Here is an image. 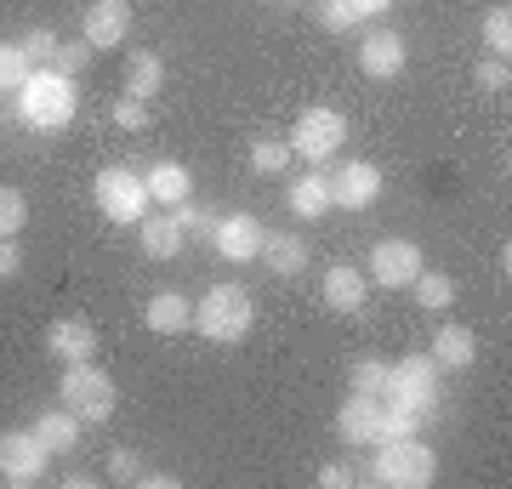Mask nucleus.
<instances>
[{
  "label": "nucleus",
  "mask_w": 512,
  "mask_h": 489,
  "mask_svg": "<svg viewBox=\"0 0 512 489\" xmlns=\"http://www.w3.org/2000/svg\"><path fill=\"white\" fill-rule=\"evenodd\" d=\"M256 325V302H251V290L245 285H211L194 302V330H200L205 342H245Z\"/></svg>",
  "instance_id": "obj_1"
},
{
  "label": "nucleus",
  "mask_w": 512,
  "mask_h": 489,
  "mask_svg": "<svg viewBox=\"0 0 512 489\" xmlns=\"http://www.w3.org/2000/svg\"><path fill=\"white\" fill-rule=\"evenodd\" d=\"M74 109H80V91H74L69 74H57V69H35L18 91L23 126H35V131H63L74 120Z\"/></svg>",
  "instance_id": "obj_2"
},
{
  "label": "nucleus",
  "mask_w": 512,
  "mask_h": 489,
  "mask_svg": "<svg viewBox=\"0 0 512 489\" xmlns=\"http://www.w3.org/2000/svg\"><path fill=\"white\" fill-rule=\"evenodd\" d=\"M370 478L387 489H427L439 478V455L433 444H421L416 438H393V444H376V461H370Z\"/></svg>",
  "instance_id": "obj_3"
},
{
  "label": "nucleus",
  "mask_w": 512,
  "mask_h": 489,
  "mask_svg": "<svg viewBox=\"0 0 512 489\" xmlns=\"http://www.w3.org/2000/svg\"><path fill=\"white\" fill-rule=\"evenodd\" d=\"M439 364L427 359V353H410V359L387 364V381H382V404H399V410H421V416H433L439 410Z\"/></svg>",
  "instance_id": "obj_4"
},
{
  "label": "nucleus",
  "mask_w": 512,
  "mask_h": 489,
  "mask_svg": "<svg viewBox=\"0 0 512 489\" xmlns=\"http://www.w3.org/2000/svg\"><path fill=\"white\" fill-rule=\"evenodd\" d=\"M92 200H97V211L109 222H120V228H137V222L148 217V188H143V177L131 171V165H103L92 177Z\"/></svg>",
  "instance_id": "obj_5"
},
{
  "label": "nucleus",
  "mask_w": 512,
  "mask_h": 489,
  "mask_svg": "<svg viewBox=\"0 0 512 489\" xmlns=\"http://www.w3.org/2000/svg\"><path fill=\"white\" fill-rule=\"evenodd\" d=\"M57 404H63V410H74L80 421H92V427H103V421L114 416V381L103 376L92 359L69 364V370H63V381H57Z\"/></svg>",
  "instance_id": "obj_6"
},
{
  "label": "nucleus",
  "mask_w": 512,
  "mask_h": 489,
  "mask_svg": "<svg viewBox=\"0 0 512 489\" xmlns=\"http://www.w3.org/2000/svg\"><path fill=\"white\" fill-rule=\"evenodd\" d=\"M46 461H52V450L35 438V427H6L0 433V484L35 489L46 478Z\"/></svg>",
  "instance_id": "obj_7"
},
{
  "label": "nucleus",
  "mask_w": 512,
  "mask_h": 489,
  "mask_svg": "<svg viewBox=\"0 0 512 489\" xmlns=\"http://www.w3.org/2000/svg\"><path fill=\"white\" fill-rule=\"evenodd\" d=\"M342 143H348V114L342 109H308L291 131V154H302V160H313V165L330 160Z\"/></svg>",
  "instance_id": "obj_8"
},
{
  "label": "nucleus",
  "mask_w": 512,
  "mask_h": 489,
  "mask_svg": "<svg viewBox=\"0 0 512 489\" xmlns=\"http://www.w3.org/2000/svg\"><path fill=\"white\" fill-rule=\"evenodd\" d=\"M376 200H382V171L370 160H348L330 177V205H342V211H370Z\"/></svg>",
  "instance_id": "obj_9"
},
{
  "label": "nucleus",
  "mask_w": 512,
  "mask_h": 489,
  "mask_svg": "<svg viewBox=\"0 0 512 489\" xmlns=\"http://www.w3.org/2000/svg\"><path fill=\"white\" fill-rule=\"evenodd\" d=\"M262 239H268V228H262L251 211H228V217H217V228H211V245H217L228 262H256V256H262Z\"/></svg>",
  "instance_id": "obj_10"
},
{
  "label": "nucleus",
  "mask_w": 512,
  "mask_h": 489,
  "mask_svg": "<svg viewBox=\"0 0 512 489\" xmlns=\"http://www.w3.org/2000/svg\"><path fill=\"white\" fill-rule=\"evenodd\" d=\"M416 273H421V251L410 239H382V245L370 251V279L382 290H404Z\"/></svg>",
  "instance_id": "obj_11"
},
{
  "label": "nucleus",
  "mask_w": 512,
  "mask_h": 489,
  "mask_svg": "<svg viewBox=\"0 0 512 489\" xmlns=\"http://www.w3.org/2000/svg\"><path fill=\"white\" fill-rule=\"evenodd\" d=\"M131 35V0H92L86 6V46L92 52H114Z\"/></svg>",
  "instance_id": "obj_12"
},
{
  "label": "nucleus",
  "mask_w": 512,
  "mask_h": 489,
  "mask_svg": "<svg viewBox=\"0 0 512 489\" xmlns=\"http://www.w3.org/2000/svg\"><path fill=\"white\" fill-rule=\"evenodd\" d=\"M404 57H410V46H404L399 29H376V35H365V46H359V69H365L370 80H399Z\"/></svg>",
  "instance_id": "obj_13"
},
{
  "label": "nucleus",
  "mask_w": 512,
  "mask_h": 489,
  "mask_svg": "<svg viewBox=\"0 0 512 489\" xmlns=\"http://www.w3.org/2000/svg\"><path fill=\"white\" fill-rule=\"evenodd\" d=\"M143 325L154 336H183V330H194V302H188L183 290H154L143 308Z\"/></svg>",
  "instance_id": "obj_14"
},
{
  "label": "nucleus",
  "mask_w": 512,
  "mask_h": 489,
  "mask_svg": "<svg viewBox=\"0 0 512 489\" xmlns=\"http://www.w3.org/2000/svg\"><path fill=\"white\" fill-rule=\"evenodd\" d=\"M319 296H325L330 313H365V273L353 268V262H336L319 279Z\"/></svg>",
  "instance_id": "obj_15"
},
{
  "label": "nucleus",
  "mask_w": 512,
  "mask_h": 489,
  "mask_svg": "<svg viewBox=\"0 0 512 489\" xmlns=\"http://www.w3.org/2000/svg\"><path fill=\"white\" fill-rule=\"evenodd\" d=\"M46 347H52L57 364H86V359H97V330L86 319H57L46 330Z\"/></svg>",
  "instance_id": "obj_16"
},
{
  "label": "nucleus",
  "mask_w": 512,
  "mask_h": 489,
  "mask_svg": "<svg viewBox=\"0 0 512 489\" xmlns=\"http://www.w3.org/2000/svg\"><path fill=\"white\" fill-rule=\"evenodd\" d=\"M285 205H291L296 222H319L330 211V177L325 171H302V177L285 188Z\"/></svg>",
  "instance_id": "obj_17"
},
{
  "label": "nucleus",
  "mask_w": 512,
  "mask_h": 489,
  "mask_svg": "<svg viewBox=\"0 0 512 489\" xmlns=\"http://www.w3.org/2000/svg\"><path fill=\"white\" fill-rule=\"evenodd\" d=\"M427 359L439 364V370H467V364H478V336L467 325H439V336H433V347H427Z\"/></svg>",
  "instance_id": "obj_18"
},
{
  "label": "nucleus",
  "mask_w": 512,
  "mask_h": 489,
  "mask_svg": "<svg viewBox=\"0 0 512 489\" xmlns=\"http://www.w3.org/2000/svg\"><path fill=\"white\" fill-rule=\"evenodd\" d=\"M262 262H268V273H279V279H302V273H308V239L302 234H268L262 239Z\"/></svg>",
  "instance_id": "obj_19"
},
{
  "label": "nucleus",
  "mask_w": 512,
  "mask_h": 489,
  "mask_svg": "<svg viewBox=\"0 0 512 489\" xmlns=\"http://www.w3.org/2000/svg\"><path fill=\"white\" fill-rule=\"evenodd\" d=\"M376 393H348V404L336 410V438L342 444H353V450H365L370 444V421H376Z\"/></svg>",
  "instance_id": "obj_20"
},
{
  "label": "nucleus",
  "mask_w": 512,
  "mask_h": 489,
  "mask_svg": "<svg viewBox=\"0 0 512 489\" xmlns=\"http://www.w3.org/2000/svg\"><path fill=\"white\" fill-rule=\"evenodd\" d=\"M143 188H148V200L183 205V200H188V188H194V177H188V165L160 160V165H148V171H143Z\"/></svg>",
  "instance_id": "obj_21"
},
{
  "label": "nucleus",
  "mask_w": 512,
  "mask_h": 489,
  "mask_svg": "<svg viewBox=\"0 0 512 489\" xmlns=\"http://www.w3.org/2000/svg\"><path fill=\"white\" fill-rule=\"evenodd\" d=\"M183 239L188 234L171 217H143V222H137V245H143L148 262H171V256L183 251Z\"/></svg>",
  "instance_id": "obj_22"
},
{
  "label": "nucleus",
  "mask_w": 512,
  "mask_h": 489,
  "mask_svg": "<svg viewBox=\"0 0 512 489\" xmlns=\"http://www.w3.org/2000/svg\"><path fill=\"white\" fill-rule=\"evenodd\" d=\"M35 438L52 455H69L74 444H80V416L63 410V404H57V410H40V416H35Z\"/></svg>",
  "instance_id": "obj_23"
},
{
  "label": "nucleus",
  "mask_w": 512,
  "mask_h": 489,
  "mask_svg": "<svg viewBox=\"0 0 512 489\" xmlns=\"http://www.w3.org/2000/svg\"><path fill=\"white\" fill-rule=\"evenodd\" d=\"M165 86V57L160 52H131L126 57V97H154Z\"/></svg>",
  "instance_id": "obj_24"
},
{
  "label": "nucleus",
  "mask_w": 512,
  "mask_h": 489,
  "mask_svg": "<svg viewBox=\"0 0 512 489\" xmlns=\"http://www.w3.org/2000/svg\"><path fill=\"white\" fill-rule=\"evenodd\" d=\"M421 410H399V404H376V421H370V444H393V438H416L421 433Z\"/></svg>",
  "instance_id": "obj_25"
},
{
  "label": "nucleus",
  "mask_w": 512,
  "mask_h": 489,
  "mask_svg": "<svg viewBox=\"0 0 512 489\" xmlns=\"http://www.w3.org/2000/svg\"><path fill=\"white\" fill-rule=\"evenodd\" d=\"M410 290H416V302H421L427 313H444L450 302H456V285H450L444 273H427V268H421L416 279H410Z\"/></svg>",
  "instance_id": "obj_26"
},
{
  "label": "nucleus",
  "mask_w": 512,
  "mask_h": 489,
  "mask_svg": "<svg viewBox=\"0 0 512 489\" xmlns=\"http://www.w3.org/2000/svg\"><path fill=\"white\" fill-rule=\"evenodd\" d=\"M29 74H35V63L23 57V46H18V40H0V91H12V97H18Z\"/></svg>",
  "instance_id": "obj_27"
},
{
  "label": "nucleus",
  "mask_w": 512,
  "mask_h": 489,
  "mask_svg": "<svg viewBox=\"0 0 512 489\" xmlns=\"http://www.w3.org/2000/svg\"><path fill=\"white\" fill-rule=\"evenodd\" d=\"M291 165V143H274V137H256L251 143V171L256 177H279Z\"/></svg>",
  "instance_id": "obj_28"
},
{
  "label": "nucleus",
  "mask_w": 512,
  "mask_h": 489,
  "mask_svg": "<svg viewBox=\"0 0 512 489\" xmlns=\"http://www.w3.org/2000/svg\"><path fill=\"white\" fill-rule=\"evenodd\" d=\"M382 381H387V359H376V353H365V359L348 364V387L353 393H376V399H382Z\"/></svg>",
  "instance_id": "obj_29"
},
{
  "label": "nucleus",
  "mask_w": 512,
  "mask_h": 489,
  "mask_svg": "<svg viewBox=\"0 0 512 489\" xmlns=\"http://www.w3.org/2000/svg\"><path fill=\"white\" fill-rule=\"evenodd\" d=\"M484 46H490V57L512 52V12L507 6H490V12H484Z\"/></svg>",
  "instance_id": "obj_30"
},
{
  "label": "nucleus",
  "mask_w": 512,
  "mask_h": 489,
  "mask_svg": "<svg viewBox=\"0 0 512 489\" xmlns=\"http://www.w3.org/2000/svg\"><path fill=\"white\" fill-rule=\"evenodd\" d=\"M23 222H29V200H23L18 188L0 182V239H18Z\"/></svg>",
  "instance_id": "obj_31"
},
{
  "label": "nucleus",
  "mask_w": 512,
  "mask_h": 489,
  "mask_svg": "<svg viewBox=\"0 0 512 489\" xmlns=\"http://www.w3.org/2000/svg\"><path fill=\"white\" fill-rule=\"evenodd\" d=\"M143 455L131 450V444H120V450H109V484H143Z\"/></svg>",
  "instance_id": "obj_32"
},
{
  "label": "nucleus",
  "mask_w": 512,
  "mask_h": 489,
  "mask_svg": "<svg viewBox=\"0 0 512 489\" xmlns=\"http://www.w3.org/2000/svg\"><path fill=\"white\" fill-rule=\"evenodd\" d=\"M319 23H325L330 35H348L359 12H353V0H319Z\"/></svg>",
  "instance_id": "obj_33"
},
{
  "label": "nucleus",
  "mask_w": 512,
  "mask_h": 489,
  "mask_svg": "<svg viewBox=\"0 0 512 489\" xmlns=\"http://www.w3.org/2000/svg\"><path fill=\"white\" fill-rule=\"evenodd\" d=\"M86 57H92V46H86V40H74V46H63V40H57V52H52V63H46V69H57V74H80L86 69Z\"/></svg>",
  "instance_id": "obj_34"
},
{
  "label": "nucleus",
  "mask_w": 512,
  "mask_h": 489,
  "mask_svg": "<svg viewBox=\"0 0 512 489\" xmlns=\"http://www.w3.org/2000/svg\"><path fill=\"white\" fill-rule=\"evenodd\" d=\"M18 46H23V57H29L35 69H46V63H52V52H57V35H52V29H29Z\"/></svg>",
  "instance_id": "obj_35"
},
{
  "label": "nucleus",
  "mask_w": 512,
  "mask_h": 489,
  "mask_svg": "<svg viewBox=\"0 0 512 489\" xmlns=\"http://www.w3.org/2000/svg\"><path fill=\"white\" fill-rule=\"evenodd\" d=\"M171 222H177V228H183V234H211V228H217V217H211V211H200V205H171Z\"/></svg>",
  "instance_id": "obj_36"
},
{
  "label": "nucleus",
  "mask_w": 512,
  "mask_h": 489,
  "mask_svg": "<svg viewBox=\"0 0 512 489\" xmlns=\"http://www.w3.org/2000/svg\"><path fill=\"white\" fill-rule=\"evenodd\" d=\"M473 80H478V91H507V86H512V69H507V57H484Z\"/></svg>",
  "instance_id": "obj_37"
},
{
  "label": "nucleus",
  "mask_w": 512,
  "mask_h": 489,
  "mask_svg": "<svg viewBox=\"0 0 512 489\" xmlns=\"http://www.w3.org/2000/svg\"><path fill=\"white\" fill-rule=\"evenodd\" d=\"M114 126L120 131H143L148 126V103L143 97H120V103H114Z\"/></svg>",
  "instance_id": "obj_38"
},
{
  "label": "nucleus",
  "mask_w": 512,
  "mask_h": 489,
  "mask_svg": "<svg viewBox=\"0 0 512 489\" xmlns=\"http://www.w3.org/2000/svg\"><path fill=\"white\" fill-rule=\"evenodd\" d=\"M23 273V251H18V239H0V279H18Z\"/></svg>",
  "instance_id": "obj_39"
},
{
  "label": "nucleus",
  "mask_w": 512,
  "mask_h": 489,
  "mask_svg": "<svg viewBox=\"0 0 512 489\" xmlns=\"http://www.w3.org/2000/svg\"><path fill=\"white\" fill-rule=\"evenodd\" d=\"M319 484H325V489H342V484H353V472L330 461V467H319Z\"/></svg>",
  "instance_id": "obj_40"
},
{
  "label": "nucleus",
  "mask_w": 512,
  "mask_h": 489,
  "mask_svg": "<svg viewBox=\"0 0 512 489\" xmlns=\"http://www.w3.org/2000/svg\"><path fill=\"white\" fill-rule=\"evenodd\" d=\"M393 6H399V0H353L359 18H382V12H393Z\"/></svg>",
  "instance_id": "obj_41"
},
{
  "label": "nucleus",
  "mask_w": 512,
  "mask_h": 489,
  "mask_svg": "<svg viewBox=\"0 0 512 489\" xmlns=\"http://www.w3.org/2000/svg\"><path fill=\"white\" fill-rule=\"evenodd\" d=\"M143 484L148 489H177V478H171V472H143Z\"/></svg>",
  "instance_id": "obj_42"
},
{
  "label": "nucleus",
  "mask_w": 512,
  "mask_h": 489,
  "mask_svg": "<svg viewBox=\"0 0 512 489\" xmlns=\"http://www.w3.org/2000/svg\"><path fill=\"white\" fill-rule=\"evenodd\" d=\"M274 6H302V0H274Z\"/></svg>",
  "instance_id": "obj_43"
}]
</instances>
